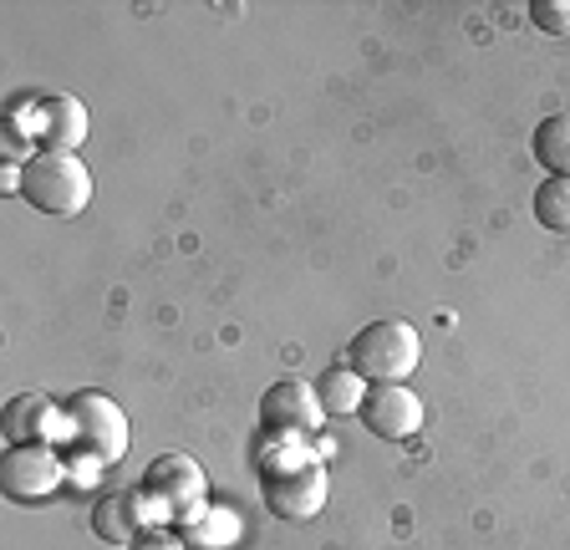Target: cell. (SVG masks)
Instances as JSON below:
<instances>
[{
    "label": "cell",
    "mask_w": 570,
    "mask_h": 550,
    "mask_svg": "<svg viewBox=\"0 0 570 550\" xmlns=\"http://www.w3.org/2000/svg\"><path fill=\"white\" fill-rule=\"evenodd\" d=\"M534 219H540L550 235H570V179L534 184Z\"/></svg>",
    "instance_id": "cell-14"
},
{
    "label": "cell",
    "mask_w": 570,
    "mask_h": 550,
    "mask_svg": "<svg viewBox=\"0 0 570 550\" xmlns=\"http://www.w3.org/2000/svg\"><path fill=\"white\" fill-rule=\"evenodd\" d=\"M128 550H189V540L174 536V530H142Z\"/></svg>",
    "instance_id": "cell-17"
},
{
    "label": "cell",
    "mask_w": 570,
    "mask_h": 550,
    "mask_svg": "<svg viewBox=\"0 0 570 550\" xmlns=\"http://www.w3.org/2000/svg\"><path fill=\"white\" fill-rule=\"evenodd\" d=\"M67 433V413L47 393H21L6 403V439L11 443H51Z\"/></svg>",
    "instance_id": "cell-10"
},
{
    "label": "cell",
    "mask_w": 570,
    "mask_h": 550,
    "mask_svg": "<svg viewBox=\"0 0 570 550\" xmlns=\"http://www.w3.org/2000/svg\"><path fill=\"white\" fill-rule=\"evenodd\" d=\"M61 479H67V464H61V454L51 443H11L6 449V464H0L6 500L36 504V500H47V494H57Z\"/></svg>",
    "instance_id": "cell-6"
},
{
    "label": "cell",
    "mask_w": 570,
    "mask_h": 550,
    "mask_svg": "<svg viewBox=\"0 0 570 550\" xmlns=\"http://www.w3.org/2000/svg\"><path fill=\"white\" fill-rule=\"evenodd\" d=\"M534 164L546 168L550 179H570V112H550L534 122Z\"/></svg>",
    "instance_id": "cell-12"
},
{
    "label": "cell",
    "mask_w": 570,
    "mask_h": 550,
    "mask_svg": "<svg viewBox=\"0 0 570 550\" xmlns=\"http://www.w3.org/2000/svg\"><path fill=\"white\" fill-rule=\"evenodd\" d=\"M229 536H235V520H225L219 510H209V520H199V526H194V540H209V546H225Z\"/></svg>",
    "instance_id": "cell-16"
},
{
    "label": "cell",
    "mask_w": 570,
    "mask_h": 550,
    "mask_svg": "<svg viewBox=\"0 0 570 550\" xmlns=\"http://www.w3.org/2000/svg\"><path fill=\"white\" fill-rule=\"evenodd\" d=\"M326 490H332V479H326V469L316 459L261 469V500L281 520H316L321 504H326Z\"/></svg>",
    "instance_id": "cell-5"
},
{
    "label": "cell",
    "mask_w": 570,
    "mask_h": 550,
    "mask_svg": "<svg viewBox=\"0 0 570 550\" xmlns=\"http://www.w3.org/2000/svg\"><path fill=\"white\" fill-rule=\"evenodd\" d=\"M530 21L546 31V37H570V0H534Z\"/></svg>",
    "instance_id": "cell-15"
},
{
    "label": "cell",
    "mask_w": 570,
    "mask_h": 550,
    "mask_svg": "<svg viewBox=\"0 0 570 550\" xmlns=\"http://www.w3.org/2000/svg\"><path fill=\"white\" fill-rule=\"evenodd\" d=\"M67 413V439L77 443V454L97 459L102 469H112L128 454V413L102 393H77L71 403H61Z\"/></svg>",
    "instance_id": "cell-3"
},
{
    "label": "cell",
    "mask_w": 570,
    "mask_h": 550,
    "mask_svg": "<svg viewBox=\"0 0 570 550\" xmlns=\"http://www.w3.org/2000/svg\"><path fill=\"white\" fill-rule=\"evenodd\" d=\"M326 407L316 397V383H301V377H281V383L265 387L261 397V429L271 439H306L321 429Z\"/></svg>",
    "instance_id": "cell-7"
},
{
    "label": "cell",
    "mask_w": 570,
    "mask_h": 550,
    "mask_svg": "<svg viewBox=\"0 0 570 550\" xmlns=\"http://www.w3.org/2000/svg\"><path fill=\"white\" fill-rule=\"evenodd\" d=\"M16 174H21L16 194H21L31 209H41V215L71 219V215H82L87 199H92V168L77 154H51V148H41V154H31Z\"/></svg>",
    "instance_id": "cell-1"
},
{
    "label": "cell",
    "mask_w": 570,
    "mask_h": 550,
    "mask_svg": "<svg viewBox=\"0 0 570 550\" xmlns=\"http://www.w3.org/2000/svg\"><path fill=\"white\" fill-rule=\"evenodd\" d=\"M142 494L132 490H107L92 510V536L107 540V546H132L142 536Z\"/></svg>",
    "instance_id": "cell-11"
},
{
    "label": "cell",
    "mask_w": 570,
    "mask_h": 550,
    "mask_svg": "<svg viewBox=\"0 0 570 550\" xmlns=\"http://www.w3.org/2000/svg\"><path fill=\"white\" fill-rule=\"evenodd\" d=\"M356 419H362L367 433H377V439L403 443L423 429V397L403 383H372L362 407H356Z\"/></svg>",
    "instance_id": "cell-8"
},
{
    "label": "cell",
    "mask_w": 570,
    "mask_h": 550,
    "mask_svg": "<svg viewBox=\"0 0 570 550\" xmlns=\"http://www.w3.org/2000/svg\"><path fill=\"white\" fill-rule=\"evenodd\" d=\"M423 362V342L407 322H372L352 336L346 347V367L362 383H407Z\"/></svg>",
    "instance_id": "cell-2"
},
{
    "label": "cell",
    "mask_w": 570,
    "mask_h": 550,
    "mask_svg": "<svg viewBox=\"0 0 570 550\" xmlns=\"http://www.w3.org/2000/svg\"><path fill=\"white\" fill-rule=\"evenodd\" d=\"M367 387L372 383H362L352 367H326V372H321V383H316V397H321V407H326L332 419H346V413H356V407H362Z\"/></svg>",
    "instance_id": "cell-13"
},
{
    "label": "cell",
    "mask_w": 570,
    "mask_h": 550,
    "mask_svg": "<svg viewBox=\"0 0 570 550\" xmlns=\"http://www.w3.org/2000/svg\"><path fill=\"white\" fill-rule=\"evenodd\" d=\"M87 108L77 97L57 92V97H41L36 102V144H47L51 154H77L87 144Z\"/></svg>",
    "instance_id": "cell-9"
},
{
    "label": "cell",
    "mask_w": 570,
    "mask_h": 550,
    "mask_svg": "<svg viewBox=\"0 0 570 550\" xmlns=\"http://www.w3.org/2000/svg\"><path fill=\"white\" fill-rule=\"evenodd\" d=\"M142 504H154V514H174V520H199V510H209L204 504V494H209V484H204V469L194 464L189 454H164L148 464V474H142Z\"/></svg>",
    "instance_id": "cell-4"
}]
</instances>
